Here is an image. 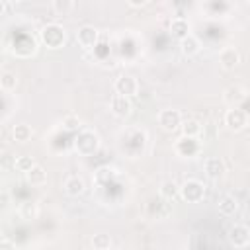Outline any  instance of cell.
Wrapping results in <instances>:
<instances>
[{
  "instance_id": "6da1fadb",
  "label": "cell",
  "mask_w": 250,
  "mask_h": 250,
  "mask_svg": "<svg viewBox=\"0 0 250 250\" xmlns=\"http://www.w3.org/2000/svg\"><path fill=\"white\" fill-rule=\"evenodd\" d=\"M41 39H43V43H45L49 49H59V47H62V43H64V39H66V33H64V29H62L61 25L49 23V25L43 27Z\"/></svg>"
},
{
  "instance_id": "7a4b0ae2",
  "label": "cell",
  "mask_w": 250,
  "mask_h": 250,
  "mask_svg": "<svg viewBox=\"0 0 250 250\" xmlns=\"http://www.w3.org/2000/svg\"><path fill=\"white\" fill-rule=\"evenodd\" d=\"M180 193H182V197H184L188 203H197V201L203 199L205 186H203L199 180H188V182L180 188Z\"/></svg>"
},
{
  "instance_id": "3957f363",
  "label": "cell",
  "mask_w": 250,
  "mask_h": 250,
  "mask_svg": "<svg viewBox=\"0 0 250 250\" xmlns=\"http://www.w3.org/2000/svg\"><path fill=\"white\" fill-rule=\"evenodd\" d=\"M98 145H100L98 143V135L92 133V131H82L74 141V146H76V150L80 154H92L98 148Z\"/></svg>"
},
{
  "instance_id": "277c9868",
  "label": "cell",
  "mask_w": 250,
  "mask_h": 250,
  "mask_svg": "<svg viewBox=\"0 0 250 250\" xmlns=\"http://www.w3.org/2000/svg\"><path fill=\"white\" fill-rule=\"evenodd\" d=\"M158 125L164 131H176L182 125V113L178 109H162L158 113Z\"/></svg>"
},
{
  "instance_id": "5b68a950",
  "label": "cell",
  "mask_w": 250,
  "mask_h": 250,
  "mask_svg": "<svg viewBox=\"0 0 250 250\" xmlns=\"http://www.w3.org/2000/svg\"><path fill=\"white\" fill-rule=\"evenodd\" d=\"M113 88H115V92H117L119 96L131 98V96H135V94H137V90H139V84H137V78H135V76L123 74V76H119V78L115 80Z\"/></svg>"
},
{
  "instance_id": "8992f818",
  "label": "cell",
  "mask_w": 250,
  "mask_h": 250,
  "mask_svg": "<svg viewBox=\"0 0 250 250\" xmlns=\"http://www.w3.org/2000/svg\"><path fill=\"white\" fill-rule=\"evenodd\" d=\"M76 41L80 47L84 49H92L98 41V29L92 27V25H82L78 31H76Z\"/></svg>"
},
{
  "instance_id": "52a82bcc",
  "label": "cell",
  "mask_w": 250,
  "mask_h": 250,
  "mask_svg": "<svg viewBox=\"0 0 250 250\" xmlns=\"http://www.w3.org/2000/svg\"><path fill=\"white\" fill-rule=\"evenodd\" d=\"M109 109H111V113L117 115V117H127V115L131 113V109H133L131 98H125V96L115 94V96L111 98V102H109Z\"/></svg>"
},
{
  "instance_id": "ba28073f",
  "label": "cell",
  "mask_w": 250,
  "mask_h": 250,
  "mask_svg": "<svg viewBox=\"0 0 250 250\" xmlns=\"http://www.w3.org/2000/svg\"><path fill=\"white\" fill-rule=\"evenodd\" d=\"M227 236L234 246H244L250 242V229L246 225H232Z\"/></svg>"
},
{
  "instance_id": "9c48e42d",
  "label": "cell",
  "mask_w": 250,
  "mask_h": 250,
  "mask_svg": "<svg viewBox=\"0 0 250 250\" xmlns=\"http://www.w3.org/2000/svg\"><path fill=\"white\" fill-rule=\"evenodd\" d=\"M225 123H227V127H229L230 131H240V129L246 125V113H244L242 109H238V107H232V109L227 111Z\"/></svg>"
},
{
  "instance_id": "30bf717a",
  "label": "cell",
  "mask_w": 250,
  "mask_h": 250,
  "mask_svg": "<svg viewBox=\"0 0 250 250\" xmlns=\"http://www.w3.org/2000/svg\"><path fill=\"white\" fill-rule=\"evenodd\" d=\"M203 170H205V174H207L211 180H219V178L225 174V164H223L221 158L209 156V158H205V162H203Z\"/></svg>"
},
{
  "instance_id": "8fae6325",
  "label": "cell",
  "mask_w": 250,
  "mask_h": 250,
  "mask_svg": "<svg viewBox=\"0 0 250 250\" xmlns=\"http://www.w3.org/2000/svg\"><path fill=\"white\" fill-rule=\"evenodd\" d=\"M238 61H240V55H238V51H236L234 47H225V49L219 53V62H221V66L227 68V70H232V68L238 64Z\"/></svg>"
},
{
  "instance_id": "7c38bea8",
  "label": "cell",
  "mask_w": 250,
  "mask_h": 250,
  "mask_svg": "<svg viewBox=\"0 0 250 250\" xmlns=\"http://www.w3.org/2000/svg\"><path fill=\"white\" fill-rule=\"evenodd\" d=\"M84 189H86V184H84V180H82L80 176H68V178L64 180V191H66L68 195L78 197L80 193H84Z\"/></svg>"
},
{
  "instance_id": "4fadbf2b",
  "label": "cell",
  "mask_w": 250,
  "mask_h": 250,
  "mask_svg": "<svg viewBox=\"0 0 250 250\" xmlns=\"http://www.w3.org/2000/svg\"><path fill=\"white\" fill-rule=\"evenodd\" d=\"M219 211L223 213V215H227V217H230V215H234L236 213V209H238V201H236V197L234 195H230V193H227V195H223L221 199H219Z\"/></svg>"
},
{
  "instance_id": "5bb4252c",
  "label": "cell",
  "mask_w": 250,
  "mask_h": 250,
  "mask_svg": "<svg viewBox=\"0 0 250 250\" xmlns=\"http://www.w3.org/2000/svg\"><path fill=\"white\" fill-rule=\"evenodd\" d=\"M180 47H182V53L186 55V57H193V55H197L199 53V41H197V37L195 35H188V37H184L182 41H180Z\"/></svg>"
},
{
  "instance_id": "9a60e30c",
  "label": "cell",
  "mask_w": 250,
  "mask_h": 250,
  "mask_svg": "<svg viewBox=\"0 0 250 250\" xmlns=\"http://www.w3.org/2000/svg\"><path fill=\"white\" fill-rule=\"evenodd\" d=\"M223 100L229 104V105H236V104H240L242 100H244V90L240 88V86H229L227 90H225V94H223Z\"/></svg>"
},
{
  "instance_id": "2e32d148",
  "label": "cell",
  "mask_w": 250,
  "mask_h": 250,
  "mask_svg": "<svg viewBox=\"0 0 250 250\" xmlns=\"http://www.w3.org/2000/svg\"><path fill=\"white\" fill-rule=\"evenodd\" d=\"M25 176H27V182H29L31 186H41V184H45V180H47V172H45V168H43L41 164H35Z\"/></svg>"
},
{
  "instance_id": "e0dca14e",
  "label": "cell",
  "mask_w": 250,
  "mask_h": 250,
  "mask_svg": "<svg viewBox=\"0 0 250 250\" xmlns=\"http://www.w3.org/2000/svg\"><path fill=\"white\" fill-rule=\"evenodd\" d=\"M178 193H180V188H178L176 182H172V180L162 182V186H160V197H162V199L172 201L174 197H178Z\"/></svg>"
},
{
  "instance_id": "ac0fdd59",
  "label": "cell",
  "mask_w": 250,
  "mask_h": 250,
  "mask_svg": "<svg viewBox=\"0 0 250 250\" xmlns=\"http://www.w3.org/2000/svg\"><path fill=\"white\" fill-rule=\"evenodd\" d=\"M170 29H172V33L174 35H178L180 39H184V37H188L189 33V25H188V21L184 20V18H174L172 20V23H170Z\"/></svg>"
},
{
  "instance_id": "d6986e66",
  "label": "cell",
  "mask_w": 250,
  "mask_h": 250,
  "mask_svg": "<svg viewBox=\"0 0 250 250\" xmlns=\"http://www.w3.org/2000/svg\"><path fill=\"white\" fill-rule=\"evenodd\" d=\"M31 139V127L27 123H18L14 127V141L18 143H27Z\"/></svg>"
},
{
  "instance_id": "ffe728a7",
  "label": "cell",
  "mask_w": 250,
  "mask_h": 250,
  "mask_svg": "<svg viewBox=\"0 0 250 250\" xmlns=\"http://www.w3.org/2000/svg\"><path fill=\"white\" fill-rule=\"evenodd\" d=\"M0 86H2V90L4 92H12V90H16V86H18V76H16V72H2V76H0Z\"/></svg>"
},
{
  "instance_id": "44dd1931",
  "label": "cell",
  "mask_w": 250,
  "mask_h": 250,
  "mask_svg": "<svg viewBox=\"0 0 250 250\" xmlns=\"http://www.w3.org/2000/svg\"><path fill=\"white\" fill-rule=\"evenodd\" d=\"M182 131H184V137L195 139V137L201 133V123L195 121V119H188V121L182 123Z\"/></svg>"
},
{
  "instance_id": "7402d4cb",
  "label": "cell",
  "mask_w": 250,
  "mask_h": 250,
  "mask_svg": "<svg viewBox=\"0 0 250 250\" xmlns=\"http://www.w3.org/2000/svg\"><path fill=\"white\" fill-rule=\"evenodd\" d=\"M51 8H53L55 14L64 16L66 12H70V10L74 8V2H70V0H53V2H51Z\"/></svg>"
},
{
  "instance_id": "603a6c76",
  "label": "cell",
  "mask_w": 250,
  "mask_h": 250,
  "mask_svg": "<svg viewBox=\"0 0 250 250\" xmlns=\"http://www.w3.org/2000/svg\"><path fill=\"white\" fill-rule=\"evenodd\" d=\"M92 244H94V250H109V246H111V238H109V234L100 232V234H94Z\"/></svg>"
},
{
  "instance_id": "cb8c5ba5",
  "label": "cell",
  "mask_w": 250,
  "mask_h": 250,
  "mask_svg": "<svg viewBox=\"0 0 250 250\" xmlns=\"http://www.w3.org/2000/svg\"><path fill=\"white\" fill-rule=\"evenodd\" d=\"M14 166H16L18 172H25V174H27V172L35 166V162L31 160V156H18L16 162H14Z\"/></svg>"
},
{
  "instance_id": "d4e9b609",
  "label": "cell",
  "mask_w": 250,
  "mask_h": 250,
  "mask_svg": "<svg viewBox=\"0 0 250 250\" xmlns=\"http://www.w3.org/2000/svg\"><path fill=\"white\" fill-rule=\"evenodd\" d=\"M62 125H64L66 129H80L82 121H80V117H76V115H66V117H62Z\"/></svg>"
},
{
  "instance_id": "484cf974",
  "label": "cell",
  "mask_w": 250,
  "mask_h": 250,
  "mask_svg": "<svg viewBox=\"0 0 250 250\" xmlns=\"http://www.w3.org/2000/svg\"><path fill=\"white\" fill-rule=\"evenodd\" d=\"M2 250H16V244H12L8 238L2 240Z\"/></svg>"
},
{
  "instance_id": "4316f807",
  "label": "cell",
  "mask_w": 250,
  "mask_h": 250,
  "mask_svg": "<svg viewBox=\"0 0 250 250\" xmlns=\"http://www.w3.org/2000/svg\"><path fill=\"white\" fill-rule=\"evenodd\" d=\"M145 4H146V2H143V0H141V2H129V6H145Z\"/></svg>"
}]
</instances>
